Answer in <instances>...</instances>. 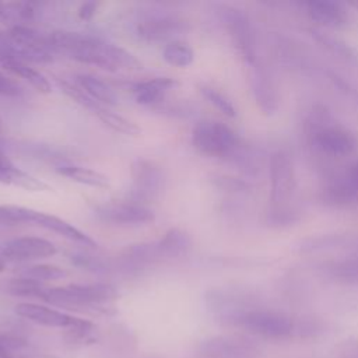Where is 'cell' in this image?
<instances>
[{"label":"cell","mask_w":358,"mask_h":358,"mask_svg":"<svg viewBox=\"0 0 358 358\" xmlns=\"http://www.w3.org/2000/svg\"><path fill=\"white\" fill-rule=\"evenodd\" d=\"M49 41L56 55H63L83 64L96 66L108 71L141 69V62L133 53L95 35L55 31L49 35Z\"/></svg>","instance_id":"cell-1"},{"label":"cell","mask_w":358,"mask_h":358,"mask_svg":"<svg viewBox=\"0 0 358 358\" xmlns=\"http://www.w3.org/2000/svg\"><path fill=\"white\" fill-rule=\"evenodd\" d=\"M55 55L49 35L43 36L24 25H15L8 32L0 31V57H11L25 63H50Z\"/></svg>","instance_id":"cell-2"},{"label":"cell","mask_w":358,"mask_h":358,"mask_svg":"<svg viewBox=\"0 0 358 358\" xmlns=\"http://www.w3.org/2000/svg\"><path fill=\"white\" fill-rule=\"evenodd\" d=\"M0 222H7V224H35L38 227H42L48 231H52L57 235H62L73 242H77L83 246H96V242L71 225L70 222L52 215L46 214L42 211H36L32 208L27 207H20V206H0Z\"/></svg>","instance_id":"cell-3"},{"label":"cell","mask_w":358,"mask_h":358,"mask_svg":"<svg viewBox=\"0 0 358 358\" xmlns=\"http://www.w3.org/2000/svg\"><path fill=\"white\" fill-rule=\"evenodd\" d=\"M117 298L113 285L105 282L96 284H69L64 287L48 288L43 301L66 308H90L108 303Z\"/></svg>","instance_id":"cell-4"},{"label":"cell","mask_w":358,"mask_h":358,"mask_svg":"<svg viewBox=\"0 0 358 358\" xmlns=\"http://www.w3.org/2000/svg\"><path fill=\"white\" fill-rule=\"evenodd\" d=\"M232 326L241 327L250 334L271 340L288 338L299 330L294 320L285 313L263 308H250L245 310L234 320Z\"/></svg>","instance_id":"cell-5"},{"label":"cell","mask_w":358,"mask_h":358,"mask_svg":"<svg viewBox=\"0 0 358 358\" xmlns=\"http://www.w3.org/2000/svg\"><path fill=\"white\" fill-rule=\"evenodd\" d=\"M194 148L208 157H228L238 147V137L227 124L217 120H200L192 131Z\"/></svg>","instance_id":"cell-6"},{"label":"cell","mask_w":358,"mask_h":358,"mask_svg":"<svg viewBox=\"0 0 358 358\" xmlns=\"http://www.w3.org/2000/svg\"><path fill=\"white\" fill-rule=\"evenodd\" d=\"M137 35L148 42L173 39L187 31V22L175 13L152 10L141 13L134 22Z\"/></svg>","instance_id":"cell-7"},{"label":"cell","mask_w":358,"mask_h":358,"mask_svg":"<svg viewBox=\"0 0 358 358\" xmlns=\"http://www.w3.org/2000/svg\"><path fill=\"white\" fill-rule=\"evenodd\" d=\"M133 185L130 190V201L143 204L159 196L165 183L162 166L157 162L138 158L131 164Z\"/></svg>","instance_id":"cell-8"},{"label":"cell","mask_w":358,"mask_h":358,"mask_svg":"<svg viewBox=\"0 0 358 358\" xmlns=\"http://www.w3.org/2000/svg\"><path fill=\"white\" fill-rule=\"evenodd\" d=\"M56 246L39 236H20L0 245V256L4 263H24L55 256Z\"/></svg>","instance_id":"cell-9"},{"label":"cell","mask_w":358,"mask_h":358,"mask_svg":"<svg viewBox=\"0 0 358 358\" xmlns=\"http://www.w3.org/2000/svg\"><path fill=\"white\" fill-rule=\"evenodd\" d=\"M95 215L101 221L115 225H143L155 220L152 210L134 201L99 204L95 207Z\"/></svg>","instance_id":"cell-10"},{"label":"cell","mask_w":358,"mask_h":358,"mask_svg":"<svg viewBox=\"0 0 358 358\" xmlns=\"http://www.w3.org/2000/svg\"><path fill=\"white\" fill-rule=\"evenodd\" d=\"M224 25L229 32L235 46L239 49L242 56L249 62L253 63L256 59L255 50V36L250 28V24L243 13L236 8H225L221 14Z\"/></svg>","instance_id":"cell-11"},{"label":"cell","mask_w":358,"mask_h":358,"mask_svg":"<svg viewBox=\"0 0 358 358\" xmlns=\"http://www.w3.org/2000/svg\"><path fill=\"white\" fill-rule=\"evenodd\" d=\"M14 310L18 316L46 327H59V329L70 330L74 326H77L81 320V317H76V316L63 313L57 309L39 305V303H31V302L18 303L14 308Z\"/></svg>","instance_id":"cell-12"},{"label":"cell","mask_w":358,"mask_h":358,"mask_svg":"<svg viewBox=\"0 0 358 358\" xmlns=\"http://www.w3.org/2000/svg\"><path fill=\"white\" fill-rule=\"evenodd\" d=\"M204 358H256L257 348L248 340L234 337H214L200 347Z\"/></svg>","instance_id":"cell-13"},{"label":"cell","mask_w":358,"mask_h":358,"mask_svg":"<svg viewBox=\"0 0 358 358\" xmlns=\"http://www.w3.org/2000/svg\"><path fill=\"white\" fill-rule=\"evenodd\" d=\"M176 87L178 81L171 77H155L134 83L130 90L137 103L144 106H155L164 101L168 91Z\"/></svg>","instance_id":"cell-14"},{"label":"cell","mask_w":358,"mask_h":358,"mask_svg":"<svg viewBox=\"0 0 358 358\" xmlns=\"http://www.w3.org/2000/svg\"><path fill=\"white\" fill-rule=\"evenodd\" d=\"M315 141L319 148L333 155L350 154L357 147L355 137L340 126H327L320 129L315 136Z\"/></svg>","instance_id":"cell-15"},{"label":"cell","mask_w":358,"mask_h":358,"mask_svg":"<svg viewBox=\"0 0 358 358\" xmlns=\"http://www.w3.org/2000/svg\"><path fill=\"white\" fill-rule=\"evenodd\" d=\"M73 83L80 87L88 96L103 106H115L117 103V98L112 88L96 76L77 74Z\"/></svg>","instance_id":"cell-16"},{"label":"cell","mask_w":358,"mask_h":358,"mask_svg":"<svg viewBox=\"0 0 358 358\" xmlns=\"http://www.w3.org/2000/svg\"><path fill=\"white\" fill-rule=\"evenodd\" d=\"M192 246L190 236L179 229V228H171L168 229L164 236L157 242V248L161 256V260L164 259H178L185 256Z\"/></svg>","instance_id":"cell-17"},{"label":"cell","mask_w":358,"mask_h":358,"mask_svg":"<svg viewBox=\"0 0 358 358\" xmlns=\"http://www.w3.org/2000/svg\"><path fill=\"white\" fill-rule=\"evenodd\" d=\"M0 64L6 70H8L13 74L28 81L29 85L34 87L38 92H42V94L50 92V83L48 81V78L41 71L31 67L29 63H25V62L17 60V59H11V57H0Z\"/></svg>","instance_id":"cell-18"},{"label":"cell","mask_w":358,"mask_h":358,"mask_svg":"<svg viewBox=\"0 0 358 358\" xmlns=\"http://www.w3.org/2000/svg\"><path fill=\"white\" fill-rule=\"evenodd\" d=\"M303 7L306 8L308 15L320 24L329 27L341 25L345 21V11L344 8L331 1H309L305 3Z\"/></svg>","instance_id":"cell-19"},{"label":"cell","mask_w":358,"mask_h":358,"mask_svg":"<svg viewBox=\"0 0 358 358\" xmlns=\"http://www.w3.org/2000/svg\"><path fill=\"white\" fill-rule=\"evenodd\" d=\"M57 173L62 176H66L77 183L81 185H87L91 187H99V189H105L109 186V179L94 169L90 168H84V166H77V165H70V164H62L56 168Z\"/></svg>","instance_id":"cell-20"},{"label":"cell","mask_w":358,"mask_h":358,"mask_svg":"<svg viewBox=\"0 0 358 358\" xmlns=\"http://www.w3.org/2000/svg\"><path fill=\"white\" fill-rule=\"evenodd\" d=\"M92 113H94L105 126H108L109 129H112V130H115V131H117V133H122V134H126V136H138L140 131H141L140 127H138L134 122H131V120L123 117V116L119 115V113L112 112L110 109H108V108L103 106V105H98V106L92 110Z\"/></svg>","instance_id":"cell-21"},{"label":"cell","mask_w":358,"mask_h":358,"mask_svg":"<svg viewBox=\"0 0 358 358\" xmlns=\"http://www.w3.org/2000/svg\"><path fill=\"white\" fill-rule=\"evenodd\" d=\"M164 60L175 67H187L193 63L194 59V53L192 50V48L180 41H171L162 52Z\"/></svg>","instance_id":"cell-22"},{"label":"cell","mask_w":358,"mask_h":358,"mask_svg":"<svg viewBox=\"0 0 358 358\" xmlns=\"http://www.w3.org/2000/svg\"><path fill=\"white\" fill-rule=\"evenodd\" d=\"M46 289L48 288L42 282L27 278V277L13 278L7 284V291L15 296H28V298L43 299Z\"/></svg>","instance_id":"cell-23"},{"label":"cell","mask_w":358,"mask_h":358,"mask_svg":"<svg viewBox=\"0 0 358 358\" xmlns=\"http://www.w3.org/2000/svg\"><path fill=\"white\" fill-rule=\"evenodd\" d=\"M291 168L285 157L277 155L273 161V194L284 196L289 190Z\"/></svg>","instance_id":"cell-24"},{"label":"cell","mask_w":358,"mask_h":358,"mask_svg":"<svg viewBox=\"0 0 358 358\" xmlns=\"http://www.w3.org/2000/svg\"><path fill=\"white\" fill-rule=\"evenodd\" d=\"M66 271L53 264H31L21 270V277H27L39 282L43 281H53L63 278Z\"/></svg>","instance_id":"cell-25"},{"label":"cell","mask_w":358,"mask_h":358,"mask_svg":"<svg viewBox=\"0 0 358 358\" xmlns=\"http://www.w3.org/2000/svg\"><path fill=\"white\" fill-rule=\"evenodd\" d=\"M200 92L201 95L213 105L215 106L221 113H224L225 116H229V117H234L236 110H235V106L234 103L218 90L210 87V85H203L200 88Z\"/></svg>","instance_id":"cell-26"},{"label":"cell","mask_w":358,"mask_h":358,"mask_svg":"<svg viewBox=\"0 0 358 358\" xmlns=\"http://www.w3.org/2000/svg\"><path fill=\"white\" fill-rule=\"evenodd\" d=\"M70 260L73 262V264L90 270V271H95V273H102L106 271V263L98 257V256H91L87 253H71L70 255Z\"/></svg>","instance_id":"cell-27"},{"label":"cell","mask_w":358,"mask_h":358,"mask_svg":"<svg viewBox=\"0 0 358 358\" xmlns=\"http://www.w3.org/2000/svg\"><path fill=\"white\" fill-rule=\"evenodd\" d=\"M0 94L6 96H20L22 94V90L17 83H14L11 78L6 77L0 71Z\"/></svg>","instance_id":"cell-28"},{"label":"cell","mask_w":358,"mask_h":358,"mask_svg":"<svg viewBox=\"0 0 358 358\" xmlns=\"http://www.w3.org/2000/svg\"><path fill=\"white\" fill-rule=\"evenodd\" d=\"M98 3L95 1H85L78 7V17L84 21H90L92 20V17L95 15L96 10H98Z\"/></svg>","instance_id":"cell-29"},{"label":"cell","mask_w":358,"mask_h":358,"mask_svg":"<svg viewBox=\"0 0 358 358\" xmlns=\"http://www.w3.org/2000/svg\"><path fill=\"white\" fill-rule=\"evenodd\" d=\"M343 358H358V341L345 343V345L341 350Z\"/></svg>","instance_id":"cell-30"},{"label":"cell","mask_w":358,"mask_h":358,"mask_svg":"<svg viewBox=\"0 0 358 358\" xmlns=\"http://www.w3.org/2000/svg\"><path fill=\"white\" fill-rule=\"evenodd\" d=\"M6 266H7V264H6V263H4V260H3V257H1V256H0V271H3V270H4V268H6Z\"/></svg>","instance_id":"cell-31"},{"label":"cell","mask_w":358,"mask_h":358,"mask_svg":"<svg viewBox=\"0 0 358 358\" xmlns=\"http://www.w3.org/2000/svg\"><path fill=\"white\" fill-rule=\"evenodd\" d=\"M43 358H56V357H43Z\"/></svg>","instance_id":"cell-32"},{"label":"cell","mask_w":358,"mask_h":358,"mask_svg":"<svg viewBox=\"0 0 358 358\" xmlns=\"http://www.w3.org/2000/svg\"><path fill=\"white\" fill-rule=\"evenodd\" d=\"M0 152H1V148H0Z\"/></svg>","instance_id":"cell-33"}]
</instances>
